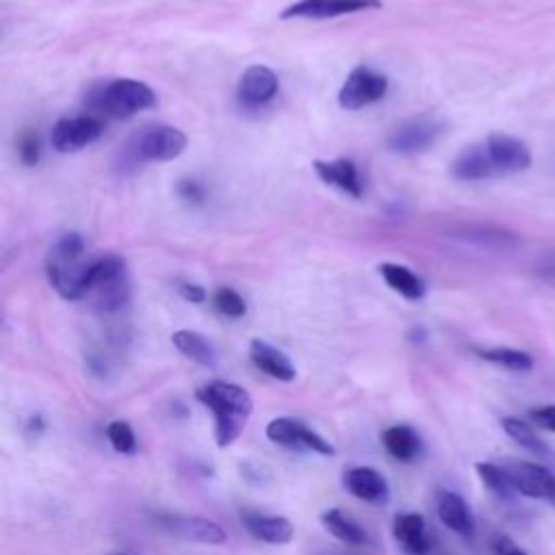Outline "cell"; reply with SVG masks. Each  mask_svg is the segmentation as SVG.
Masks as SVG:
<instances>
[{"mask_svg":"<svg viewBox=\"0 0 555 555\" xmlns=\"http://www.w3.org/2000/svg\"><path fill=\"white\" fill-rule=\"evenodd\" d=\"M93 258H85V238L78 232L61 234L46 254L50 286L69 301L85 299Z\"/></svg>","mask_w":555,"mask_h":555,"instance_id":"1","label":"cell"},{"mask_svg":"<svg viewBox=\"0 0 555 555\" xmlns=\"http://www.w3.org/2000/svg\"><path fill=\"white\" fill-rule=\"evenodd\" d=\"M195 397L202 405H206L212 412L217 444L230 447L241 436L254 410L251 395L238 384L215 379L197 388Z\"/></svg>","mask_w":555,"mask_h":555,"instance_id":"2","label":"cell"},{"mask_svg":"<svg viewBox=\"0 0 555 555\" xmlns=\"http://www.w3.org/2000/svg\"><path fill=\"white\" fill-rule=\"evenodd\" d=\"M85 299L100 312H115L130 299V280L126 260L117 254L93 258L89 273V288Z\"/></svg>","mask_w":555,"mask_h":555,"instance_id":"3","label":"cell"},{"mask_svg":"<svg viewBox=\"0 0 555 555\" xmlns=\"http://www.w3.org/2000/svg\"><path fill=\"white\" fill-rule=\"evenodd\" d=\"M186 150V134L167 124H156L139 130L128 143L121 147V165H139V163H165L178 158Z\"/></svg>","mask_w":555,"mask_h":555,"instance_id":"4","label":"cell"},{"mask_svg":"<svg viewBox=\"0 0 555 555\" xmlns=\"http://www.w3.org/2000/svg\"><path fill=\"white\" fill-rule=\"evenodd\" d=\"M156 104L154 91L132 78H115L104 82L95 93L89 95V106L98 113L111 117H132L139 111L152 108Z\"/></svg>","mask_w":555,"mask_h":555,"instance_id":"5","label":"cell"},{"mask_svg":"<svg viewBox=\"0 0 555 555\" xmlns=\"http://www.w3.org/2000/svg\"><path fill=\"white\" fill-rule=\"evenodd\" d=\"M388 91V78L371 67H356L338 91V104L347 111H358L379 102Z\"/></svg>","mask_w":555,"mask_h":555,"instance_id":"6","label":"cell"},{"mask_svg":"<svg viewBox=\"0 0 555 555\" xmlns=\"http://www.w3.org/2000/svg\"><path fill=\"white\" fill-rule=\"evenodd\" d=\"M267 438L286 449H304L319 455H334V447L301 421L278 416L267 425Z\"/></svg>","mask_w":555,"mask_h":555,"instance_id":"7","label":"cell"},{"mask_svg":"<svg viewBox=\"0 0 555 555\" xmlns=\"http://www.w3.org/2000/svg\"><path fill=\"white\" fill-rule=\"evenodd\" d=\"M444 132V121L421 115L397 126L388 137V147L399 154H416L427 150Z\"/></svg>","mask_w":555,"mask_h":555,"instance_id":"8","label":"cell"},{"mask_svg":"<svg viewBox=\"0 0 555 555\" xmlns=\"http://www.w3.org/2000/svg\"><path fill=\"white\" fill-rule=\"evenodd\" d=\"M104 132V124L95 115L63 117L52 128V147L56 152H76L85 145L95 143Z\"/></svg>","mask_w":555,"mask_h":555,"instance_id":"9","label":"cell"},{"mask_svg":"<svg viewBox=\"0 0 555 555\" xmlns=\"http://www.w3.org/2000/svg\"><path fill=\"white\" fill-rule=\"evenodd\" d=\"M501 468L507 475L514 492L531 499L555 496V477L544 466L522 462V460H505Z\"/></svg>","mask_w":555,"mask_h":555,"instance_id":"10","label":"cell"},{"mask_svg":"<svg viewBox=\"0 0 555 555\" xmlns=\"http://www.w3.org/2000/svg\"><path fill=\"white\" fill-rule=\"evenodd\" d=\"M154 518L165 531H169L182 540H191V542H199V544H223L225 542V531L217 522H212L204 516L158 512Z\"/></svg>","mask_w":555,"mask_h":555,"instance_id":"11","label":"cell"},{"mask_svg":"<svg viewBox=\"0 0 555 555\" xmlns=\"http://www.w3.org/2000/svg\"><path fill=\"white\" fill-rule=\"evenodd\" d=\"M486 150L490 154V160L494 165L496 176L499 173H518V171H525L531 165L529 147L512 134L492 132L486 139Z\"/></svg>","mask_w":555,"mask_h":555,"instance_id":"12","label":"cell"},{"mask_svg":"<svg viewBox=\"0 0 555 555\" xmlns=\"http://www.w3.org/2000/svg\"><path fill=\"white\" fill-rule=\"evenodd\" d=\"M379 0H299L282 11V20L291 17H310V20H325L338 17L347 13H358L366 9H379Z\"/></svg>","mask_w":555,"mask_h":555,"instance_id":"13","label":"cell"},{"mask_svg":"<svg viewBox=\"0 0 555 555\" xmlns=\"http://www.w3.org/2000/svg\"><path fill=\"white\" fill-rule=\"evenodd\" d=\"M278 76L264 67V65H251L243 72L238 87H236V98L243 108H260L267 102L273 100L278 93Z\"/></svg>","mask_w":555,"mask_h":555,"instance_id":"14","label":"cell"},{"mask_svg":"<svg viewBox=\"0 0 555 555\" xmlns=\"http://www.w3.org/2000/svg\"><path fill=\"white\" fill-rule=\"evenodd\" d=\"M345 490L366 503L382 505L388 501V481L371 466H351L343 473Z\"/></svg>","mask_w":555,"mask_h":555,"instance_id":"15","label":"cell"},{"mask_svg":"<svg viewBox=\"0 0 555 555\" xmlns=\"http://www.w3.org/2000/svg\"><path fill=\"white\" fill-rule=\"evenodd\" d=\"M312 167H314L317 176H319L323 182H327V184H332V186L345 191V193L351 195V197H360V195H362L364 180H362V176H360V171H358V167H356L353 160H349V158L314 160Z\"/></svg>","mask_w":555,"mask_h":555,"instance_id":"16","label":"cell"},{"mask_svg":"<svg viewBox=\"0 0 555 555\" xmlns=\"http://www.w3.org/2000/svg\"><path fill=\"white\" fill-rule=\"evenodd\" d=\"M243 525L256 540L267 544H288L295 533L288 518L262 512H243Z\"/></svg>","mask_w":555,"mask_h":555,"instance_id":"17","label":"cell"},{"mask_svg":"<svg viewBox=\"0 0 555 555\" xmlns=\"http://www.w3.org/2000/svg\"><path fill=\"white\" fill-rule=\"evenodd\" d=\"M392 535L408 555H429L431 551V540L421 514H399L392 522Z\"/></svg>","mask_w":555,"mask_h":555,"instance_id":"18","label":"cell"},{"mask_svg":"<svg viewBox=\"0 0 555 555\" xmlns=\"http://www.w3.org/2000/svg\"><path fill=\"white\" fill-rule=\"evenodd\" d=\"M249 358L262 373H267L278 382H293L297 375L288 356L260 338H254L249 343Z\"/></svg>","mask_w":555,"mask_h":555,"instance_id":"19","label":"cell"},{"mask_svg":"<svg viewBox=\"0 0 555 555\" xmlns=\"http://www.w3.org/2000/svg\"><path fill=\"white\" fill-rule=\"evenodd\" d=\"M451 173H453V178L464 180V182H475V180H486V178L496 176L490 154L486 150V143L468 145L466 150H462L451 165Z\"/></svg>","mask_w":555,"mask_h":555,"instance_id":"20","label":"cell"},{"mask_svg":"<svg viewBox=\"0 0 555 555\" xmlns=\"http://www.w3.org/2000/svg\"><path fill=\"white\" fill-rule=\"evenodd\" d=\"M436 509H438V518L442 520L444 527H449L451 531H455V533H460L464 538L473 535V531H475L473 514H470L466 501L460 494H455V492H440Z\"/></svg>","mask_w":555,"mask_h":555,"instance_id":"21","label":"cell"},{"mask_svg":"<svg viewBox=\"0 0 555 555\" xmlns=\"http://www.w3.org/2000/svg\"><path fill=\"white\" fill-rule=\"evenodd\" d=\"M321 525L325 527V531L330 535H334L336 540H340L345 544H351V546L371 544L369 531L358 520H353L349 514H345L343 509H336V507L325 509L321 514Z\"/></svg>","mask_w":555,"mask_h":555,"instance_id":"22","label":"cell"},{"mask_svg":"<svg viewBox=\"0 0 555 555\" xmlns=\"http://www.w3.org/2000/svg\"><path fill=\"white\" fill-rule=\"evenodd\" d=\"M377 269H379V275L386 280V284L401 297H405L410 301H418L425 297V282L408 267L395 264V262H384Z\"/></svg>","mask_w":555,"mask_h":555,"instance_id":"23","label":"cell"},{"mask_svg":"<svg viewBox=\"0 0 555 555\" xmlns=\"http://www.w3.org/2000/svg\"><path fill=\"white\" fill-rule=\"evenodd\" d=\"M382 444L399 462H412L421 453V438L408 425H392L382 434Z\"/></svg>","mask_w":555,"mask_h":555,"instance_id":"24","label":"cell"},{"mask_svg":"<svg viewBox=\"0 0 555 555\" xmlns=\"http://www.w3.org/2000/svg\"><path fill=\"white\" fill-rule=\"evenodd\" d=\"M171 343L182 356H186L189 360H193L202 366H212L217 362V353H215L212 345L202 334H197L193 330L173 332Z\"/></svg>","mask_w":555,"mask_h":555,"instance_id":"25","label":"cell"},{"mask_svg":"<svg viewBox=\"0 0 555 555\" xmlns=\"http://www.w3.org/2000/svg\"><path fill=\"white\" fill-rule=\"evenodd\" d=\"M501 427L505 429V434H507L516 444H520V447L527 449L529 453L540 455V457H548V455H551L548 447L538 438V434H535L525 421L507 416V418L501 421Z\"/></svg>","mask_w":555,"mask_h":555,"instance_id":"26","label":"cell"},{"mask_svg":"<svg viewBox=\"0 0 555 555\" xmlns=\"http://www.w3.org/2000/svg\"><path fill=\"white\" fill-rule=\"evenodd\" d=\"M477 356L492 362V364L509 369V371H529L533 366V358L529 353L518 351V349H509V347L477 349Z\"/></svg>","mask_w":555,"mask_h":555,"instance_id":"27","label":"cell"},{"mask_svg":"<svg viewBox=\"0 0 555 555\" xmlns=\"http://www.w3.org/2000/svg\"><path fill=\"white\" fill-rule=\"evenodd\" d=\"M475 468H477V475L481 477V481L486 483V488H488L490 492H494V494L501 496V499H509V496L514 494V488H512L507 475L503 473L501 464L479 462V464H475Z\"/></svg>","mask_w":555,"mask_h":555,"instance_id":"28","label":"cell"},{"mask_svg":"<svg viewBox=\"0 0 555 555\" xmlns=\"http://www.w3.org/2000/svg\"><path fill=\"white\" fill-rule=\"evenodd\" d=\"M106 438L111 442V447L117 451V453H124V455H130L134 453L137 449V438H134V431L132 427L126 423V421H111L108 427H106Z\"/></svg>","mask_w":555,"mask_h":555,"instance_id":"29","label":"cell"},{"mask_svg":"<svg viewBox=\"0 0 555 555\" xmlns=\"http://www.w3.org/2000/svg\"><path fill=\"white\" fill-rule=\"evenodd\" d=\"M215 308L225 314V317H232V319H238L247 312V306H245V299L234 291V288H228V286H221L215 291Z\"/></svg>","mask_w":555,"mask_h":555,"instance_id":"30","label":"cell"},{"mask_svg":"<svg viewBox=\"0 0 555 555\" xmlns=\"http://www.w3.org/2000/svg\"><path fill=\"white\" fill-rule=\"evenodd\" d=\"M17 154H20V160L26 165V167H33L39 163V156H41V147H39V137L35 132H24L17 141Z\"/></svg>","mask_w":555,"mask_h":555,"instance_id":"31","label":"cell"},{"mask_svg":"<svg viewBox=\"0 0 555 555\" xmlns=\"http://www.w3.org/2000/svg\"><path fill=\"white\" fill-rule=\"evenodd\" d=\"M178 195L184 199V202H191V204H202L204 202V186L202 182L193 180V178H184L178 182Z\"/></svg>","mask_w":555,"mask_h":555,"instance_id":"32","label":"cell"},{"mask_svg":"<svg viewBox=\"0 0 555 555\" xmlns=\"http://www.w3.org/2000/svg\"><path fill=\"white\" fill-rule=\"evenodd\" d=\"M529 416L544 429L555 431V405H538L529 412Z\"/></svg>","mask_w":555,"mask_h":555,"instance_id":"33","label":"cell"},{"mask_svg":"<svg viewBox=\"0 0 555 555\" xmlns=\"http://www.w3.org/2000/svg\"><path fill=\"white\" fill-rule=\"evenodd\" d=\"M178 291H180L182 299H186V301H191V304H202V301L206 299V291H204L199 284L182 282V284L178 286Z\"/></svg>","mask_w":555,"mask_h":555,"instance_id":"34","label":"cell"},{"mask_svg":"<svg viewBox=\"0 0 555 555\" xmlns=\"http://www.w3.org/2000/svg\"><path fill=\"white\" fill-rule=\"evenodd\" d=\"M538 273L551 282H555V249L544 251L538 262Z\"/></svg>","mask_w":555,"mask_h":555,"instance_id":"35","label":"cell"},{"mask_svg":"<svg viewBox=\"0 0 555 555\" xmlns=\"http://www.w3.org/2000/svg\"><path fill=\"white\" fill-rule=\"evenodd\" d=\"M496 555H527V553H525L522 548L514 546L512 542L501 540V542H499V546H496Z\"/></svg>","mask_w":555,"mask_h":555,"instance_id":"36","label":"cell"}]
</instances>
